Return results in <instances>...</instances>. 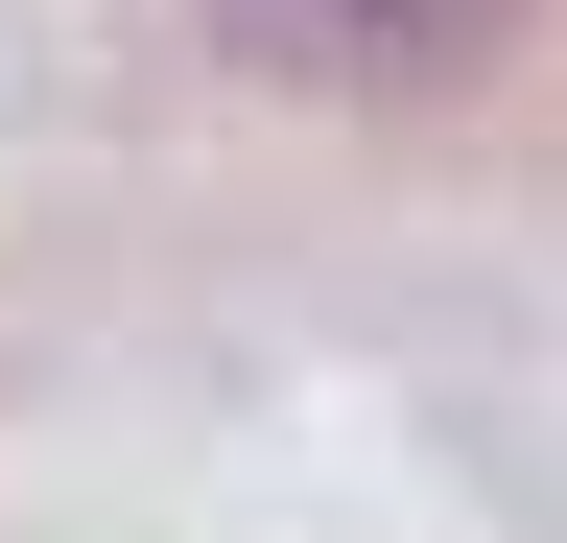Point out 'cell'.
<instances>
[{"mask_svg":"<svg viewBox=\"0 0 567 543\" xmlns=\"http://www.w3.org/2000/svg\"><path fill=\"white\" fill-rule=\"evenodd\" d=\"M544 0H213V48L284 95H473Z\"/></svg>","mask_w":567,"mask_h":543,"instance_id":"cell-1","label":"cell"}]
</instances>
